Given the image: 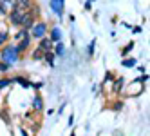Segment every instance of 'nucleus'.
<instances>
[{"instance_id": "12", "label": "nucleus", "mask_w": 150, "mask_h": 136, "mask_svg": "<svg viewBox=\"0 0 150 136\" xmlns=\"http://www.w3.org/2000/svg\"><path fill=\"white\" fill-rule=\"evenodd\" d=\"M15 4L18 7H22V9H29L31 7V0H15Z\"/></svg>"}, {"instance_id": "18", "label": "nucleus", "mask_w": 150, "mask_h": 136, "mask_svg": "<svg viewBox=\"0 0 150 136\" xmlns=\"http://www.w3.org/2000/svg\"><path fill=\"white\" fill-rule=\"evenodd\" d=\"M33 58H35V60H42V58H44V51H42V49L38 47V49L35 51V53H33Z\"/></svg>"}, {"instance_id": "13", "label": "nucleus", "mask_w": 150, "mask_h": 136, "mask_svg": "<svg viewBox=\"0 0 150 136\" xmlns=\"http://www.w3.org/2000/svg\"><path fill=\"white\" fill-rule=\"evenodd\" d=\"M33 107H35L36 111H42V109H44V103H42V98H40V96H35V100H33Z\"/></svg>"}, {"instance_id": "2", "label": "nucleus", "mask_w": 150, "mask_h": 136, "mask_svg": "<svg viewBox=\"0 0 150 136\" xmlns=\"http://www.w3.org/2000/svg\"><path fill=\"white\" fill-rule=\"evenodd\" d=\"M27 9H22V7H18V6H15L13 9H11V15H9V20H11V24H15V26H22V22L25 20V16H27Z\"/></svg>"}, {"instance_id": "16", "label": "nucleus", "mask_w": 150, "mask_h": 136, "mask_svg": "<svg viewBox=\"0 0 150 136\" xmlns=\"http://www.w3.org/2000/svg\"><path fill=\"white\" fill-rule=\"evenodd\" d=\"M121 64L125 66V67H134L136 66V58H127V60H123Z\"/></svg>"}, {"instance_id": "3", "label": "nucleus", "mask_w": 150, "mask_h": 136, "mask_svg": "<svg viewBox=\"0 0 150 136\" xmlns=\"http://www.w3.org/2000/svg\"><path fill=\"white\" fill-rule=\"evenodd\" d=\"M33 31H31V35H33L35 38H42V36H45L47 33V26L44 22H38V24H33V27H31Z\"/></svg>"}, {"instance_id": "11", "label": "nucleus", "mask_w": 150, "mask_h": 136, "mask_svg": "<svg viewBox=\"0 0 150 136\" xmlns=\"http://www.w3.org/2000/svg\"><path fill=\"white\" fill-rule=\"evenodd\" d=\"M44 58L47 60V64L52 67V66H54V55H52L51 53V51H45V53H44Z\"/></svg>"}, {"instance_id": "10", "label": "nucleus", "mask_w": 150, "mask_h": 136, "mask_svg": "<svg viewBox=\"0 0 150 136\" xmlns=\"http://www.w3.org/2000/svg\"><path fill=\"white\" fill-rule=\"evenodd\" d=\"M63 51H65V46L62 44V40L54 42V53H56V55H63Z\"/></svg>"}, {"instance_id": "23", "label": "nucleus", "mask_w": 150, "mask_h": 136, "mask_svg": "<svg viewBox=\"0 0 150 136\" xmlns=\"http://www.w3.org/2000/svg\"><path fill=\"white\" fill-rule=\"evenodd\" d=\"M62 2H63V0H62Z\"/></svg>"}, {"instance_id": "17", "label": "nucleus", "mask_w": 150, "mask_h": 136, "mask_svg": "<svg viewBox=\"0 0 150 136\" xmlns=\"http://www.w3.org/2000/svg\"><path fill=\"white\" fill-rule=\"evenodd\" d=\"M9 83H13V80H11V78H2V80H0V91H2L4 87H7Z\"/></svg>"}, {"instance_id": "19", "label": "nucleus", "mask_w": 150, "mask_h": 136, "mask_svg": "<svg viewBox=\"0 0 150 136\" xmlns=\"http://www.w3.org/2000/svg\"><path fill=\"white\" fill-rule=\"evenodd\" d=\"M9 69V64H6V62H0V73H6Z\"/></svg>"}, {"instance_id": "5", "label": "nucleus", "mask_w": 150, "mask_h": 136, "mask_svg": "<svg viewBox=\"0 0 150 136\" xmlns=\"http://www.w3.org/2000/svg\"><path fill=\"white\" fill-rule=\"evenodd\" d=\"M51 9L62 18V15H63V2L62 0H51Z\"/></svg>"}, {"instance_id": "1", "label": "nucleus", "mask_w": 150, "mask_h": 136, "mask_svg": "<svg viewBox=\"0 0 150 136\" xmlns=\"http://www.w3.org/2000/svg\"><path fill=\"white\" fill-rule=\"evenodd\" d=\"M18 49L16 46H11V44H7L2 47V51H0V60L6 62V64H15V62L18 60Z\"/></svg>"}, {"instance_id": "9", "label": "nucleus", "mask_w": 150, "mask_h": 136, "mask_svg": "<svg viewBox=\"0 0 150 136\" xmlns=\"http://www.w3.org/2000/svg\"><path fill=\"white\" fill-rule=\"evenodd\" d=\"M13 82H16V83H22V85H24V89H29V87H33V83H31V82H27L25 78H20V76L13 78Z\"/></svg>"}, {"instance_id": "20", "label": "nucleus", "mask_w": 150, "mask_h": 136, "mask_svg": "<svg viewBox=\"0 0 150 136\" xmlns=\"http://www.w3.org/2000/svg\"><path fill=\"white\" fill-rule=\"evenodd\" d=\"M132 47H134V42H130V44H128V46H127V47H125V49L121 51V53H123V55H127V53H128V51H130Z\"/></svg>"}, {"instance_id": "22", "label": "nucleus", "mask_w": 150, "mask_h": 136, "mask_svg": "<svg viewBox=\"0 0 150 136\" xmlns=\"http://www.w3.org/2000/svg\"><path fill=\"white\" fill-rule=\"evenodd\" d=\"M91 6H92V2L89 0V2H85V9H91Z\"/></svg>"}, {"instance_id": "14", "label": "nucleus", "mask_w": 150, "mask_h": 136, "mask_svg": "<svg viewBox=\"0 0 150 136\" xmlns=\"http://www.w3.org/2000/svg\"><path fill=\"white\" fill-rule=\"evenodd\" d=\"M27 35H29V29H20V31H18V33L15 35V40L18 42V40H22V38H25Z\"/></svg>"}, {"instance_id": "4", "label": "nucleus", "mask_w": 150, "mask_h": 136, "mask_svg": "<svg viewBox=\"0 0 150 136\" xmlns=\"http://www.w3.org/2000/svg\"><path fill=\"white\" fill-rule=\"evenodd\" d=\"M15 0H0V13L6 15L7 11H11V9L15 7Z\"/></svg>"}, {"instance_id": "21", "label": "nucleus", "mask_w": 150, "mask_h": 136, "mask_svg": "<svg viewBox=\"0 0 150 136\" xmlns=\"http://www.w3.org/2000/svg\"><path fill=\"white\" fill-rule=\"evenodd\" d=\"M94 44H96V40H92V42H91V46H89V49H87V51H89V55H92V53H94Z\"/></svg>"}, {"instance_id": "7", "label": "nucleus", "mask_w": 150, "mask_h": 136, "mask_svg": "<svg viewBox=\"0 0 150 136\" xmlns=\"http://www.w3.org/2000/svg\"><path fill=\"white\" fill-rule=\"evenodd\" d=\"M29 42H31V38H29V36H25V38H22V40H20V44L16 46L18 53H20V51H24V49H27V47H29Z\"/></svg>"}, {"instance_id": "15", "label": "nucleus", "mask_w": 150, "mask_h": 136, "mask_svg": "<svg viewBox=\"0 0 150 136\" xmlns=\"http://www.w3.org/2000/svg\"><path fill=\"white\" fill-rule=\"evenodd\" d=\"M7 38H9V33H7V31H6V29H4V31H0V46L6 44Z\"/></svg>"}, {"instance_id": "8", "label": "nucleus", "mask_w": 150, "mask_h": 136, "mask_svg": "<svg viewBox=\"0 0 150 136\" xmlns=\"http://www.w3.org/2000/svg\"><path fill=\"white\" fill-rule=\"evenodd\" d=\"M62 38V31H60V27H52V31H51V40L52 42H58Z\"/></svg>"}, {"instance_id": "6", "label": "nucleus", "mask_w": 150, "mask_h": 136, "mask_svg": "<svg viewBox=\"0 0 150 136\" xmlns=\"http://www.w3.org/2000/svg\"><path fill=\"white\" fill-rule=\"evenodd\" d=\"M38 40H40L38 47H40L42 51H44V53H45V51H51V47H52V40H51V38H47V36H42V38H38Z\"/></svg>"}]
</instances>
